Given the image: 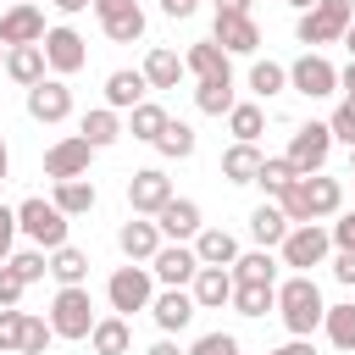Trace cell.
I'll return each instance as SVG.
<instances>
[{"label": "cell", "instance_id": "37", "mask_svg": "<svg viewBox=\"0 0 355 355\" xmlns=\"http://www.w3.org/2000/svg\"><path fill=\"white\" fill-rule=\"evenodd\" d=\"M100 28H105L111 44H139V39H144V11H139V6L111 11V17H100Z\"/></svg>", "mask_w": 355, "mask_h": 355}, {"label": "cell", "instance_id": "11", "mask_svg": "<svg viewBox=\"0 0 355 355\" xmlns=\"http://www.w3.org/2000/svg\"><path fill=\"white\" fill-rule=\"evenodd\" d=\"M89 161H94L89 139L67 133V139H55V144L44 150V178H55V183H67V178H89Z\"/></svg>", "mask_w": 355, "mask_h": 355}, {"label": "cell", "instance_id": "40", "mask_svg": "<svg viewBox=\"0 0 355 355\" xmlns=\"http://www.w3.org/2000/svg\"><path fill=\"white\" fill-rule=\"evenodd\" d=\"M194 144H200V139H194V128H189V122H172V116H166V128H161L155 150H161L166 161H189V155H194Z\"/></svg>", "mask_w": 355, "mask_h": 355}, {"label": "cell", "instance_id": "35", "mask_svg": "<svg viewBox=\"0 0 355 355\" xmlns=\"http://www.w3.org/2000/svg\"><path fill=\"white\" fill-rule=\"evenodd\" d=\"M322 327H327V344H333V349L355 355V305H349V300H344V305H327V311H322Z\"/></svg>", "mask_w": 355, "mask_h": 355}, {"label": "cell", "instance_id": "17", "mask_svg": "<svg viewBox=\"0 0 355 355\" xmlns=\"http://www.w3.org/2000/svg\"><path fill=\"white\" fill-rule=\"evenodd\" d=\"M155 227H161V239H166V244H194V233H200L205 222H200V205H194V200H178V194H172V200L161 205Z\"/></svg>", "mask_w": 355, "mask_h": 355}, {"label": "cell", "instance_id": "32", "mask_svg": "<svg viewBox=\"0 0 355 355\" xmlns=\"http://www.w3.org/2000/svg\"><path fill=\"white\" fill-rule=\"evenodd\" d=\"M227 305L239 316H266V311H277V283H233Z\"/></svg>", "mask_w": 355, "mask_h": 355}, {"label": "cell", "instance_id": "46", "mask_svg": "<svg viewBox=\"0 0 355 355\" xmlns=\"http://www.w3.org/2000/svg\"><path fill=\"white\" fill-rule=\"evenodd\" d=\"M189 355H239V338L233 333H200L189 344Z\"/></svg>", "mask_w": 355, "mask_h": 355}, {"label": "cell", "instance_id": "50", "mask_svg": "<svg viewBox=\"0 0 355 355\" xmlns=\"http://www.w3.org/2000/svg\"><path fill=\"white\" fill-rule=\"evenodd\" d=\"M327 233H333V250H355V211H344Z\"/></svg>", "mask_w": 355, "mask_h": 355}, {"label": "cell", "instance_id": "13", "mask_svg": "<svg viewBox=\"0 0 355 355\" xmlns=\"http://www.w3.org/2000/svg\"><path fill=\"white\" fill-rule=\"evenodd\" d=\"M28 116L44 122V128L67 122V116H72V89H67V78H44V83H33V89H28Z\"/></svg>", "mask_w": 355, "mask_h": 355}, {"label": "cell", "instance_id": "27", "mask_svg": "<svg viewBox=\"0 0 355 355\" xmlns=\"http://www.w3.org/2000/svg\"><path fill=\"white\" fill-rule=\"evenodd\" d=\"M94 200H100V194H94V183H89V178H67V183H55V194H50V205H55L67 222H72V216H89V211H94Z\"/></svg>", "mask_w": 355, "mask_h": 355}, {"label": "cell", "instance_id": "62", "mask_svg": "<svg viewBox=\"0 0 355 355\" xmlns=\"http://www.w3.org/2000/svg\"><path fill=\"white\" fill-rule=\"evenodd\" d=\"M349 178H355V150H349Z\"/></svg>", "mask_w": 355, "mask_h": 355}, {"label": "cell", "instance_id": "61", "mask_svg": "<svg viewBox=\"0 0 355 355\" xmlns=\"http://www.w3.org/2000/svg\"><path fill=\"white\" fill-rule=\"evenodd\" d=\"M11 6H39V0H11Z\"/></svg>", "mask_w": 355, "mask_h": 355}, {"label": "cell", "instance_id": "45", "mask_svg": "<svg viewBox=\"0 0 355 355\" xmlns=\"http://www.w3.org/2000/svg\"><path fill=\"white\" fill-rule=\"evenodd\" d=\"M50 338H55V333H50V322H44V316H28V322H22V355H44V349H50Z\"/></svg>", "mask_w": 355, "mask_h": 355}, {"label": "cell", "instance_id": "19", "mask_svg": "<svg viewBox=\"0 0 355 355\" xmlns=\"http://www.w3.org/2000/svg\"><path fill=\"white\" fill-rule=\"evenodd\" d=\"M183 72H194L200 83H211V78H233V55H227L216 39H194L189 55H183Z\"/></svg>", "mask_w": 355, "mask_h": 355}, {"label": "cell", "instance_id": "34", "mask_svg": "<svg viewBox=\"0 0 355 355\" xmlns=\"http://www.w3.org/2000/svg\"><path fill=\"white\" fill-rule=\"evenodd\" d=\"M50 277H55L61 288H83V277H89V255H83V250H72V244L50 250Z\"/></svg>", "mask_w": 355, "mask_h": 355}, {"label": "cell", "instance_id": "41", "mask_svg": "<svg viewBox=\"0 0 355 355\" xmlns=\"http://www.w3.org/2000/svg\"><path fill=\"white\" fill-rule=\"evenodd\" d=\"M261 189H266V200H277V194H288L294 183H300V172L288 166V155H266L261 161V178H255Z\"/></svg>", "mask_w": 355, "mask_h": 355}, {"label": "cell", "instance_id": "43", "mask_svg": "<svg viewBox=\"0 0 355 355\" xmlns=\"http://www.w3.org/2000/svg\"><path fill=\"white\" fill-rule=\"evenodd\" d=\"M6 266H11V272H17L22 283H39V277L50 272V255H44V250H17V255H11Z\"/></svg>", "mask_w": 355, "mask_h": 355}, {"label": "cell", "instance_id": "14", "mask_svg": "<svg viewBox=\"0 0 355 355\" xmlns=\"http://www.w3.org/2000/svg\"><path fill=\"white\" fill-rule=\"evenodd\" d=\"M194 272H200V261H194V250H189V244H161V250L150 255V277H155V283H166V288H189V283H194Z\"/></svg>", "mask_w": 355, "mask_h": 355}, {"label": "cell", "instance_id": "49", "mask_svg": "<svg viewBox=\"0 0 355 355\" xmlns=\"http://www.w3.org/2000/svg\"><path fill=\"white\" fill-rule=\"evenodd\" d=\"M11 244H17V205H0V261H11Z\"/></svg>", "mask_w": 355, "mask_h": 355}, {"label": "cell", "instance_id": "30", "mask_svg": "<svg viewBox=\"0 0 355 355\" xmlns=\"http://www.w3.org/2000/svg\"><path fill=\"white\" fill-rule=\"evenodd\" d=\"M227 133H233V144H261V133H266V111H261L255 100H239V105L227 111Z\"/></svg>", "mask_w": 355, "mask_h": 355}, {"label": "cell", "instance_id": "44", "mask_svg": "<svg viewBox=\"0 0 355 355\" xmlns=\"http://www.w3.org/2000/svg\"><path fill=\"white\" fill-rule=\"evenodd\" d=\"M327 133H333V144H349V150H355V100H338V105H333Z\"/></svg>", "mask_w": 355, "mask_h": 355}, {"label": "cell", "instance_id": "48", "mask_svg": "<svg viewBox=\"0 0 355 355\" xmlns=\"http://www.w3.org/2000/svg\"><path fill=\"white\" fill-rule=\"evenodd\" d=\"M327 266H333V277H338L344 288H355V250H333Z\"/></svg>", "mask_w": 355, "mask_h": 355}, {"label": "cell", "instance_id": "12", "mask_svg": "<svg viewBox=\"0 0 355 355\" xmlns=\"http://www.w3.org/2000/svg\"><path fill=\"white\" fill-rule=\"evenodd\" d=\"M294 194H300V205H305V216H311V222H322V216H338V211H344V183H338V178H327V172L300 178V183H294Z\"/></svg>", "mask_w": 355, "mask_h": 355}, {"label": "cell", "instance_id": "29", "mask_svg": "<svg viewBox=\"0 0 355 355\" xmlns=\"http://www.w3.org/2000/svg\"><path fill=\"white\" fill-rule=\"evenodd\" d=\"M261 161H266L261 144H227L222 150V178L227 183H255L261 178Z\"/></svg>", "mask_w": 355, "mask_h": 355}, {"label": "cell", "instance_id": "8", "mask_svg": "<svg viewBox=\"0 0 355 355\" xmlns=\"http://www.w3.org/2000/svg\"><path fill=\"white\" fill-rule=\"evenodd\" d=\"M44 67H50V78H72V72H83V61H89V44H83V33L78 28H44Z\"/></svg>", "mask_w": 355, "mask_h": 355}, {"label": "cell", "instance_id": "9", "mask_svg": "<svg viewBox=\"0 0 355 355\" xmlns=\"http://www.w3.org/2000/svg\"><path fill=\"white\" fill-rule=\"evenodd\" d=\"M288 89L305 94V100H327V94H338V67H333L327 55L305 50V55L288 67Z\"/></svg>", "mask_w": 355, "mask_h": 355}, {"label": "cell", "instance_id": "63", "mask_svg": "<svg viewBox=\"0 0 355 355\" xmlns=\"http://www.w3.org/2000/svg\"><path fill=\"white\" fill-rule=\"evenodd\" d=\"M0 67H6V44H0Z\"/></svg>", "mask_w": 355, "mask_h": 355}, {"label": "cell", "instance_id": "22", "mask_svg": "<svg viewBox=\"0 0 355 355\" xmlns=\"http://www.w3.org/2000/svg\"><path fill=\"white\" fill-rule=\"evenodd\" d=\"M189 250H194L200 266H233V261H239V239H233L227 227H200Z\"/></svg>", "mask_w": 355, "mask_h": 355}, {"label": "cell", "instance_id": "56", "mask_svg": "<svg viewBox=\"0 0 355 355\" xmlns=\"http://www.w3.org/2000/svg\"><path fill=\"white\" fill-rule=\"evenodd\" d=\"M338 89H344V100H355V61L338 72Z\"/></svg>", "mask_w": 355, "mask_h": 355}, {"label": "cell", "instance_id": "58", "mask_svg": "<svg viewBox=\"0 0 355 355\" xmlns=\"http://www.w3.org/2000/svg\"><path fill=\"white\" fill-rule=\"evenodd\" d=\"M6 172H11V150H6V139H0V183H6Z\"/></svg>", "mask_w": 355, "mask_h": 355}, {"label": "cell", "instance_id": "3", "mask_svg": "<svg viewBox=\"0 0 355 355\" xmlns=\"http://www.w3.org/2000/svg\"><path fill=\"white\" fill-rule=\"evenodd\" d=\"M17 233H22L33 250H44V255H50V250H61V244H67V216H61L50 200H39V194H33V200H22V205H17Z\"/></svg>", "mask_w": 355, "mask_h": 355}, {"label": "cell", "instance_id": "6", "mask_svg": "<svg viewBox=\"0 0 355 355\" xmlns=\"http://www.w3.org/2000/svg\"><path fill=\"white\" fill-rule=\"evenodd\" d=\"M105 300H111V311L116 316H133V311H150V300H155V277H150V266H116L111 272V283H105Z\"/></svg>", "mask_w": 355, "mask_h": 355}, {"label": "cell", "instance_id": "42", "mask_svg": "<svg viewBox=\"0 0 355 355\" xmlns=\"http://www.w3.org/2000/svg\"><path fill=\"white\" fill-rule=\"evenodd\" d=\"M22 322H28V311L0 305V355H22Z\"/></svg>", "mask_w": 355, "mask_h": 355}, {"label": "cell", "instance_id": "28", "mask_svg": "<svg viewBox=\"0 0 355 355\" xmlns=\"http://www.w3.org/2000/svg\"><path fill=\"white\" fill-rule=\"evenodd\" d=\"M78 139H89V150H111V144L122 139V116H116L111 105H94V111L83 116V128H78Z\"/></svg>", "mask_w": 355, "mask_h": 355}, {"label": "cell", "instance_id": "24", "mask_svg": "<svg viewBox=\"0 0 355 355\" xmlns=\"http://www.w3.org/2000/svg\"><path fill=\"white\" fill-rule=\"evenodd\" d=\"M11 83H22V89H33V83H44V50L39 44H17V50H6V67H0Z\"/></svg>", "mask_w": 355, "mask_h": 355}, {"label": "cell", "instance_id": "1", "mask_svg": "<svg viewBox=\"0 0 355 355\" xmlns=\"http://www.w3.org/2000/svg\"><path fill=\"white\" fill-rule=\"evenodd\" d=\"M322 311H327V300H322V288H316L311 272H294V277L277 283V316H283L288 338H311L322 327Z\"/></svg>", "mask_w": 355, "mask_h": 355}, {"label": "cell", "instance_id": "54", "mask_svg": "<svg viewBox=\"0 0 355 355\" xmlns=\"http://www.w3.org/2000/svg\"><path fill=\"white\" fill-rule=\"evenodd\" d=\"M128 6H139V0H94V17H111V11H128Z\"/></svg>", "mask_w": 355, "mask_h": 355}, {"label": "cell", "instance_id": "60", "mask_svg": "<svg viewBox=\"0 0 355 355\" xmlns=\"http://www.w3.org/2000/svg\"><path fill=\"white\" fill-rule=\"evenodd\" d=\"M288 6H294V11H311V6H316V0H288Z\"/></svg>", "mask_w": 355, "mask_h": 355}, {"label": "cell", "instance_id": "47", "mask_svg": "<svg viewBox=\"0 0 355 355\" xmlns=\"http://www.w3.org/2000/svg\"><path fill=\"white\" fill-rule=\"evenodd\" d=\"M22 294H28V283H22V277L0 261V305H22Z\"/></svg>", "mask_w": 355, "mask_h": 355}, {"label": "cell", "instance_id": "33", "mask_svg": "<svg viewBox=\"0 0 355 355\" xmlns=\"http://www.w3.org/2000/svg\"><path fill=\"white\" fill-rule=\"evenodd\" d=\"M89 344H94V355H128V344H133V333H128V316H100L94 322V333H89Z\"/></svg>", "mask_w": 355, "mask_h": 355}, {"label": "cell", "instance_id": "15", "mask_svg": "<svg viewBox=\"0 0 355 355\" xmlns=\"http://www.w3.org/2000/svg\"><path fill=\"white\" fill-rule=\"evenodd\" d=\"M166 239H161V227L150 222V216H128L122 227H116V250L133 261V266H150V255L161 250Z\"/></svg>", "mask_w": 355, "mask_h": 355}, {"label": "cell", "instance_id": "18", "mask_svg": "<svg viewBox=\"0 0 355 355\" xmlns=\"http://www.w3.org/2000/svg\"><path fill=\"white\" fill-rule=\"evenodd\" d=\"M194 311H200V305H194V294H189V288H161V294L150 300V316H155V327H161L166 338H172V333H183V327L194 322Z\"/></svg>", "mask_w": 355, "mask_h": 355}, {"label": "cell", "instance_id": "36", "mask_svg": "<svg viewBox=\"0 0 355 355\" xmlns=\"http://www.w3.org/2000/svg\"><path fill=\"white\" fill-rule=\"evenodd\" d=\"M161 128H166V111H161L155 100H139V105L128 111V128H122V133H133L139 144H155V139H161Z\"/></svg>", "mask_w": 355, "mask_h": 355}, {"label": "cell", "instance_id": "25", "mask_svg": "<svg viewBox=\"0 0 355 355\" xmlns=\"http://www.w3.org/2000/svg\"><path fill=\"white\" fill-rule=\"evenodd\" d=\"M139 72H144V83H150V89H178V83H183V55H178V50H166V44H155V50L144 55V67H139Z\"/></svg>", "mask_w": 355, "mask_h": 355}, {"label": "cell", "instance_id": "7", "mask_svg": "<svg viewBox=\"0 0 355 355\" xmlns=\"http://www.w3.org/2000/svg\"><path fill=\"white\" fill-rule=\"evenodd\" d=\"M327 155H333V133H327V122H300V128L288 133V166H294L300 178L327 172Z\"/></svg>", "mask_w": 355, "mask_h": 355}, {"label": "cell", "instance_id": "55", "mask_svg": "<svg viewBox=\"0 0 355 355\" xmlns=\"http://www.w3.org/2000/svg\"><path fill=\"white\" fill-rule=\"evenodd\" d=\"M50 6H55V11H61V17H78V11H89V6H94V0H50Z\"/></svg>", "mask_w": 355, "mask_h": 355}, {"label": "cell", "instance_id": "57", "mask_svg": "<svg viewBox=\"0 0 355 355\" xmlns=\"http://www.w3.org/2000/svg\"><path fill=\"white\" fill-rule=\"evenodd\" d=\"M144 355H189V349H178V344H172V338H155V344H150V349H144Z\"/></svg>", "mask_w": 355, "mask_h": 355}, {"label": "cell", "instance_id": "51", "mask_svg": "<svg viewBox=\"0 0 355 355\" xmlns=\"http://www.w3.org/2000/svg\"><path fill=\"white\" fill-rule=\"evenodd\" d=\"M266 355H316V349H311V338H288V344H277V349H266Z\"/></svg>", "mask_w": 355, "mask_h": 355}, {"label": "cell", "instance_id": "59", "mask_svg": "<svg viewBox=\"0 0 355 355\" xmlns=\"http://www.w3.org/2000/svg\"><path fill=\"white\" fill-rule=\"evenodd\" d=\"M338 44H349V61H355V22L344 28V39H338Z\"/></svg>", "mask_w": 355, "mask_h": 355}, {"label": "cell", "instance_id": "10", "mask_svg": "<svg viewBox=\"0 0 355 355\" xmlns=\"http://www.w3.org/2000/svg\"><path fill=\"white\" fill-rule=\"evenodd\" d=\"M172 200V178L161 172V166H139L133 178H128V205H133V216H161V205Z\"/></svg>", "mask_w": 355, "mask_h": 355}, {"label": "cell", "instance_id": "4", "mask_svg": "<svg viewBox=\"0 0 355 355\" xmlns=\"http://www.w3.org/2000/svg\"><path fill=\"white\" fill-rule=\"evenodd\" d=\"M333 255V233L322 222H300L288 227V239L277 244V266H294V272H311V266H327Z\"/></svg>", "mask_w": 355, "mask_h": 355}, {"label": "cell", "instance_id": "21", "mask_svg": "<svg viewBox=\"0 0 355 355\" xmlns=\"http://www.w3.org/2000/svg\"><path fill=\"white\" fill-rule=\"evenodd\" d=\"M189 294H194L200 311H222V305L233 300V272H227V266H200L194 283H189Z\"/></svg>", "mask_w": 355, "mask_h": 355}, {"label": "cell", "instance_id": "53", "mask_svg": "<svg viewBox=\"0 0 355 355\" xmlns=\"http://www.w3.org/2000/svg\"><path fill=\"white\" fill-rule=\"evenodd\" d=\"M216 17H250V0H216Z\"/></svg>", "mask_w": 355, "mask_h": 355}, {"label": "cell", "instance_id": "39", "mask_svg": "<svg viewBox=\"0 0 355 355\" xmlns=\"http://www.w3.org/2000/svg\"><path fill=\"white\" fill-rule=\"evenodd\" d=\"M288 89V67L283 61H255L250 67V94L255 100H272V94H283Z\"/></svg>", "mask_w": 355, "mask_h": 355}, {"label": "cell", "instance_id": "38", "mask_svg": "<svg viewBox=\"0 0 355 355\" xmlns=\"http://www.w3.org/2000/svg\"><path fill=\"white\" fill-rule=\"evenodd\" d=\"M194 105H200L205 116H227V111L239 105V94H233V78H211V83H200V89H194Z\"/></svg>", "mask_w": 355, "mask_h": 355}, {"label": "cell", "instance_id": "20", "mask_svg": "<svg viewBox=\"0 0 355 355\" xmlns=\"http://www.w3.org/2000/svg\"><path fill=\"white\" fill-rule=\"evenodd\" d=\"M211 39H216L227 55H255V50H261V28H255V17H216Z\"/></svg>", "mask_w": 355, "mask_h": 355}, {"label": "cell", "instance_id": "2", "mask_svg": "<svg viewBox=\"0 0 355 355\" xmlns=\"http://www.w3.org/2000/svg\"><path fill=\"white\" fill-rule=\"evenodd\" d=\"M349 22H355V0H316L311 11H300L294 39H300L305 50H316V44H338Z\"/></svg>", "mask_w": 355, "mask_h": 355}, {"label": "cell", "instance_id": "31", "mask_svg": "<svg viewBox=\"0 0 355 355\" xmlns=\"http://www.w3.org/2000/svg\"><path fill=\"white\" fill-rule=\"evenodd\" d=\"M227 272H233V283H277V255L272 250H239V261Z\"/></svg>", "mask_w": 355, "mask_h": 355}, {"label": "cell", "instance_id": "26", "mask_svg": "<svg viewBox=\"0 0 355 355\" xmlns=\"http://www.w3.org/2000/svg\"><path fill=\"white\" fill-rule=\"evenodd\" d=\"M144 94H150L144 72H128V67H116V72L105 78V105H111V111H133Z\"/></svg>", "mask_w": 355, "mask_h": 355}, {"label": "cell", "instance_id": "5", "mask_svg": "<svg viewBox=\"0 0 355 355\" xmlns=\"http://www.w3.org/2000/svg\"><path fill=\"white\" fill-rule=\"evenodd\" d=\"M50 333L55 338H89L94 333V300H89V288H55V300H50Z\"/></svg>", "mask_w": 355, "mask_h": 355}, {"label": "cell", "instance_id": "23", "mask_svg": "<svg viewBox=\"0 0 355 355\" xmlns=\"http://www.w3.org/2000/svg\"><path fill=\"white\" fill-rule=\"evenodd\" d=\"M250 239H255V250H277L288 239V216L277 211V200H261L250 211Z\"/></svg>", "mask_w": 355, "mask_h": 355}, {"label": "cell", "instance_id": "52", "mask_svg": "<svg viewBox=\"0 0 355 355\" xmlns=\"http://www.w3.org/2000/svg\"><path fill=\"white\" fill-rule=\"evenodd\" d=\"M194 6H200V0H161L166 17H194Z\"/></svg>", "mask_w": 355, "mask_h": 355}, {"label": "cell", "instance_id": "16", "mask_svg": "<svg viewBox=\"0 0 355 355\" xmlns=\"http://www.w3.org/2000/svg\"><path fill=\"white\" fill-rule=\"evenodd\" d=\"M0 44L17 50V44H44V11L39 6H6L0 11Z\"/></svg>", "mask_w": 355, "mask_h": 355}]
</instances>
